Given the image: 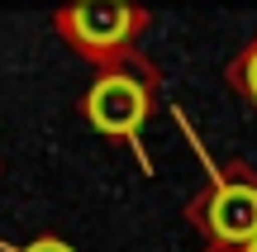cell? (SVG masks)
I'll list each match as a JSON object with an SVG mask.
<instances>
[{
	"label": "cell",
	"instance_id": "6",
	"mask_svg": "<svg viewBox=\"0 0 257 252\" xmlns=\"http://www.w3.org/2000/svg\"><path fill=\"white\" fill-rule=\"evenodd\" d=\"M233 252H257V238H252V243H248V247H233Z\"/></svg>",
	"mask_w": 257,
	"mask_h": 252
},
{
	"label": "cell",
	"instance_id": "3",
	"mask_svg": "<svg viewBox=\"0 0 257 252\" xmlns=\"http://www.w3.org/2000/svg\"><path fill=\"white\" fill-rule=\"evenodd\" d=\"M191 224L205 233L210 252H233L248 247L257 238V176H248L243 167L214 171L210 186L191 200Z\"/></svg>",
	"mask_w": 257,
	"mask_h": 252
},
{
	"label": "cell",
	"instance_id": "2",
	"mask_svg": "<svg viewBox=\"0 0 257 252\" xmlns=\"http://www.w3.org/2000/svg\"><path fill=\"white\" fill-rule=\"evenodd\" d=\"M153 95H157V72L148 62H128L95 72V81L81 95V114L105 143H128L143 171H153L143 152V124L153 119Z\"/></svg>",
	"mask_w": 257,
	"mask_h": 252
},
{
	"label": "cell",
	"instance_id": "5",
	"mask_svg": "<svg viewBox=\"0 0 257 252\" xmlns=\"http://www.w3.org/2000/svg\"><path fill=\"white\" fill-rule=\"evenodd\" d=\"M0 252H76L67 238H57V233H38L29 247H15V243H0Z\"/></svg>",
	"mask_w": 257,
	"mask_h": 252
},
{
	"label": "cell",
	"instance_id": "1",
	"mask_svg": "<svg viewBox=\"0 0 257 252\" xmlns=\"http://www.w3.org/2000/svg\"><path fill=\"white\" fill-rule=\"evenodd\" d=\"M143 29H148V10L138 0H67L53 10V34L76 57H86L95 72L143 62L138 57Z\"/></svg>",
	"mask_w": 257,
	"mask_h": 252
},
{
	"label": "cell",
	"instance_id": "4",
	"mask_svg": "<svg viewBox=\"0 0 257 252\" xmlns=\"http://www.w3.org/2000/svg\"><path fill=\"white\" fill-rule=\"evenodd\" d=\"M229 86H233V91H238L243 100L257 110V38H252V43L229 62Z\"/></svg>",
	"mask_w": 257,
	"mask_h": 252
}]
</instances>
